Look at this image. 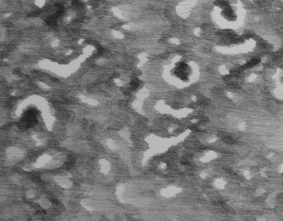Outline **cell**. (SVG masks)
<instances>
[{
	"instance_id": "obj_1",
	"label": "cell",
	"mask_w": 283,
	"mask_h": 221,
	"mask_svg": "<svg viewBox=\"0 0 283 221\" xmlns=\"http://www.w3.org/2000/svg\"><path fill=\"white\" fill-rule=\"evenodd\" d=\"M37 114L38 113L36 109H30L27 110L20 119V127L30 128L35 126L37 123Z\"/></svg>"
},
{
	"instance_id": "obj_2",
	"label": "cell",
	"mask_w": 283,
	"mask_h": 221,
	"mask_svg": "<svg viewBox=\"0 0 283 221\" xmlns=\"http://www.w3.org/2000/svg\"><path fill=\"white\" fill-rule=\"evenodd\" d=\"M189 66L184 63H181L179 65V66L175 68V70L173 71V74L180 78L182 80H186L188 79V75H189Z\"/></svg>"
},
{
	"instance_id": "obj_3",
	"label": "cell",
	"mask_w": 283,
	"mask_h": 221,
	"mask_svg": "<svg viewBox=\"0 0 283 221\" xmlns=\"http://www.w3.org/2000/svg\"><path fill=\"white\" fill-rule=\"evenodd\" d=\"M139 85H140V81L137 79L132 80L131 81V87H133V88H137V87L139 86Z\"/></svg>"
},
{
	"instance_id": "obj_4",
	"label": "cell",
	"mask_w": 283,
	"mask_h": 221,
	"mask_svg": "<svg viewBox=\"0 0 283 221\" xmlns=\"http://www.w3.org/2000/svg\"><path fill=\"white\" fill-rule=\"evenodd\" d=\"M36 4L38 7H43L45 4V0H36Z\"/></svg>"
}]
</instances>
